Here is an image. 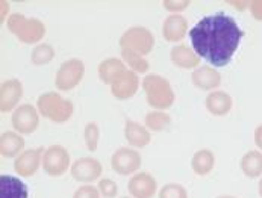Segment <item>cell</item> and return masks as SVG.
Instances as JSON below:
<instances>
[{
    "label": "cell",
    "instance_id": "1",
    "mask_svg": "<svg viewBox=\"0 0 262 198\" xmlns=\"http://www.w3.org/2000/svg\"><path fill=\"white\" fill-rule=\"evenodd\" d=\"M241 38L243 31L238 23L223 12L203 17L189 31L194 52L212 67H226L236 53Z\"/></svg>",
    "mask_w": 262,
    "mask_h": 198
},
{
    "label": "cell",
    "instance_id": "2",
    "mask_svg": "<svg viewBox=\"0 0 262 198\" xmlns=\"http://www.w3.org/2000/svg\"><path fill=\"white\" fill-rule=\"evenodd\" d=\"M143 89L146 92V98L155 111H165L174 103V91L170 82L161 75H147L143 79Z\"/></svg>",
    "mask_w": 262,
    "mask_h": 198
},
{
    "label": "cell",
    "instance_id": "3",
    "mask_svg": "<svg viewBox=\"0 0 262 198\" xmlns=\"http://www.w3.org/2000/svg\"><path fill=\"white\" fill-rule=\"evenodd\" d=\"M37 109L39 115L50 119L52 122L62 124L72 118L75 106L70 100L64 98L59 92L50 91L39 95L37 100Z\"/></svg>",
    "mask_w": 262,
    "mask_h": 198
},
{
    "label": "cell",
    "instance_id": "4",
    "mask_svg": "<svg viewBox=\"0 0 262 198\" xmlns=\"http://www.w3.org/2000/svg\"><path fill=\"white\" fill-rule=\"evenodd\" d=\"M8 29L23 44H37L46 37V26L38 18H26L23 14H12L8 18Z\"/></svg>",
    "mask_w": 262,
    "mask_h": 198
},
{
    "label": "cell",
    "instance_id": "5",
    "mask_svg": "<svg viewBox=\"0 0 262 198\" xmlns=\"http://www.w3.org/2000/svg\"><path fill=\"white\" fill-rule=\"evenodd\" d=\"M121 50L135 52L138 55H149L155 47V37L144 26H132L120 37Z\"/></svg>",
    "mask_w": 262,
    "mask_h": 198
},
{
    "label": "cell",
    "instance_id": "6",
    "mask_svg": "<svg viewBox=\"0 0 262 198\" xmlns=\"http://www.w3.org/2000/svg\"><path fill=\"white\" fill-rule=\"evenodd\" d=\"M83 76H85L83 61L73 58V59L66 61L59 67V70L55 76V85L59 91H70L82 82Z\"/></svg>",
    "mask_w": 262,
    "mask_h": 198
},
{
    "label": "cell",
    "instance_id": "7",
    "mask_svg": "<svg viewBox=\"0 0 262 198\" xmlns=\"http://www.w3.org/2000/svg\"><path fill=\"white\" fill-rule=\"evenodd\" d=\"M70 168V155L62 145H50L42 156V169L52 176L59 177Z\"/></svg>",
    "mask_w": 262,
    "mask_h": 198
},
{
    "label": "cell",
    "instance_id": "8",
    "mask_svg": "<svg viewBox=\"0 0 262 198\" xmlns=\"http://www.w3.org/2000/svg\"><path fill=\"white\" fill-rule=\"evenodd\" d=\"M141 155L127 147H121L117 152H114L111 156V168L120 176H132L137 174V171L141 166Z\"/></svg>",
    "mask_w": 262,
    "mask_h": 198
},
{
    "label": "cell",
    "instance_id": "9",
    "mask_svg": "<svg viewBox=\"0 0 262 198\" xmlns=\"http://www.w3.org/2000/svg\"><path fill=\"white\" fill-rule=\"evenodd\" d=\"M12 127L20 135H31L39 126V112L32 105H20L11 117Z\"/></svg>",
    "mask_w": 262,
    "mask_h": 198
},
{
    "label": "cell",
    "instance_id": "10",
    "mask_svg": "<svg viewBox=\"0 0 262 198\" xmlns=\"http://www.w3.org/2000/svg\"><path fill=\"white\" fill-rule=\"evenodd\" d=\"M102 163L94 158H80L72 163L70 172L73 179L82 183H91L102 176Z\"/></svg>",
    "mask_w": 262,
    "mask_h": 198
},
{
    "label": "cell",
    "instance_id": "11",
    "mask_svg": "<svg viewBox=\"0 0 262 198\" xmlns=\"http://www.w3.org/2000/svg\"><path fill=\"white\" fill-rule=\"evenodd\" d=\"M44 152L46 150L42 147L25 150L18 158H15L14 171L18 176H21V177H32V176H35L37 171L39 169V166H41Z\"/></svg>",
    "mask_w": 262,
    "mask_h": 198
},
{
    "label": "cell",
    "instance_id": "12",
    "mask_svg": "<svg viewBox=\"0 0 262 198\" xmlns=\"http://www.w3.org/2000/svg\"><path fill=\"white\" fill-rule=\"evenodd\" d=\"M23 97V85L18 79H8L0 85V111L14 112Z\"/></svg>",
    "mask_w": 262,
    "mask_h": 198
},
{
    "label": "cell",
    "instance_id": "13",
    "mask_svg": "<svg viewBox=\"0 0 262 198\" xmlns=\"http://www.w3.org/2000/svg\"><path fill=\"white\" fill-rule=\"evenodd\" d=\"M140 88V78L132 70H126L111 85V94L118 100L132 98Z\"/></svg>",
    "mask_w": 262,
    "mask_h": 198
},
{
    "label": "cell",
    "instance_id": "14",
    "mask_svg": "<svg viewBox=\"0 0 262 198\" xmlns=\"http://www.w3.org/2000/svg\"><path fill=\"white\" fill-rule=\"evenodd\" d=\"M156 188V180L149 172H137L127 183V189L132 198H153Z\"/></svg>",
    "mask_w": 262,
    "mask_h": 198
},
{
    "label": "cell",
    "instance_id": "15",
    "mask_svg": "<svg viewBox=\"0 0 262 198\" xmlns=\"http://www.w3.org/2000/svg\"><path fill=\"white\" fill-rule=\"evenodd\" d=\"M188 21L181 14H171L162 24V37L168 42H181L187 37Z\"/></svg>",
    "mask_w": 262,
    "mask_h": 198
},
{
    "label": "cell",
    "instance_id": "16",
    "mask_svg": "<svg viewBox=\"0 0 262 198\" xmlns=\"http://www.w3.org/2000/svg\"><path fill=\"white\" fill-rule=\"evenodd\" d=\"M191 80L194 83L195 88L202 89V91H214L220 86L222 83V75L219 73L217 68L211 67V65H202L197 70L192 71Z\"/></svg>",
    "mask_w": 262,
    "mask_h": 198
},
{
    "label": "cell",
    "instance_id": "17",
    "mask_svg": "<svg viewBox=\"0 0 262 198\" xmlns=\"http://www.w3.org/2000/svg\"><path fill=\"white\" fill-rule=\"evenodd\" d=\"M170 59L176 67L182 70H197L200 64L199 55L194 52V48L188 47L185 44L174 45L170 52Z\"/></svg>",
    "mask_w": 262,
    "mask_h": 198
},
{
    "label": "cell",
    "instance_id": "18",
    "mask_svg": "<svg viewBox=\"0 0 262 198\" xmlns=\"http://www.w3.org/2000/svg\"><path fill=\"white\" fill-rule=\"evenodd\" d=\"M25 139L15 130H6L0 136V155L3 158H18L25 150Z\"/></svg>",
    "mask_w": 262,
    "mask_h": 198
},
{
    "label": "cell",
    "instance_id": "19",
    "mask_svg": "<svg viewBox=\"0 0 262 198\" xmlns=\"http://www.w3.org/2000/svg\"><path fill=\"white\" fill-rule=\"evenodd\" d=\"M124 138L135 148L147 147L150 141H151V135H150L149 129L141 126L137 121H132V119H127L126 124H124Z\"/></svg>",
    "mask_w": 262,
    "mask_h": 198
},
{
    "label": "cell",
    "instance_id": "20",
    "mask_svg": "<svg viewBox=\"0 0 262 198\" xmlns=\"http://www.w3.org/2000/svg\"><path fill=\"white\" fill-rule=\"evenodd\" d=\"M205 105H206V109L209 114H212L215 117H225L230 112V109L233 106V100L225 91H212L208 94Z\"/></svg>",
    "mask_w": 262,
    "mask_h": 198
},
{
    "label": "cell",
    "instance_id": "21",
    "mask_svg": "<svg viewBox=\"0 0 262 198\" xmlns=\"http://www.w3.org/2000/svg\"><path fill=\"white\" fill-rule=\"evenodd\" d=\"M28 186L14 176H0V198H28Z\"/></svg>",
    "mask_w": 262,
    "mask_h": 198
},
{
    "label": "cell",
    "instance_id": "22",
    "mask_svg": "<svg viewBox=\"0 0 262 198\" xmlns=\"http://www.w3.org/2000/svg\"><path fill=\"white\" fill-rule=\"evenodd\" d=\"M126 64L123 62V59L118 58H108L105 61H102L99 64V78L103 83L106 85H113V82L120 75H123L126 71Z\"/></svg>",
    "mask_w": 262,
    "mask_h": 198
},
{
    "label": "cell",
    "instance_id": "23",
    "mask_svg": "<svg viewBox=\"0 0 262 198\" xmlns=\"http://www.w3.org/2000/svg\"><path fill=\"white\" fill-rule=\"evenodd\" d=\"M215 166V156L211 150L202 148L194 153L191 159V168L197 176H208Z\"/></svg>",
    "mask_w": 262,
    "mask_h": 198
},
{
    "label": "cell",
    "instance_id": "24",
    "mask_svg": "<svg viewBox=\"0 0 262 198\" xmlns=\"http://www.w3.org/2000/svg\"><path fill=\"white\" fill-rule=\"evenodd\" d=\"M241 171L244 176L250 179H256L262 176V152L259 150H250L247 152L239 162Z\"/></svg>",
    "mask_w": 262,
    "mask_h": 198
},
{
    "label": "cell",
    "instance_id": "25",
    "mask_svg": "<svg viewBox=\"0 0 262 198\" xmlns=\"http://www.w3.org/2000/svg\"><path fill=\"white\" fill-rule=\"evenodd\" d=\"M121 58H123V62L127 64L129 70H132L137 75L147 73L150 70L149 61L143 55H138L135 52H129V50H121Z\"/></svg>",
    "mask_w": 262,
    "mask_h": 198
},
{
    "label": "cell",
    "instance_id": "26",
    "mask_svg": "<svg viewBox=\"0 0 262 198\" xmlns=\"http://www.w3.org/2000/svg\"><path fill=\"white\" fill-rule=\"evenodd\" d=\"M146 127L151 132H161L164 129H167L171 122V118L168 114H165L164 111H151L146 115Z\"/></svg>",
    "mask_w": 262,
    "mask_h": 198
},
{
    "label": "cell",
    "instance_id": "27",
    "mask_svg": "<svg viewBox=\"0 0 262 198\" xmlns=\"http://www.w3.org/2000/svg\"><path fill=\"white\" fill-rule=\"evenodd\" d=\"M53 58H55V48L50 44H46V42L38 44L37 47L32 50V55H31V61L37 67L47 65Z\"/></svg>",
    "mask_w": 262,
    "mask_h": 198
},
{
    "label": "cell",
    "instance_id": "28",
    "mask_svg": "<svg viewBox=\"0 0 262 198\" xmlns=\"http://www.w3.org/2000/svg\"><path fill=\"white\" fill-rule=\"evenodd\" d=\"M83 138H85L86 148L90 152H96L99 147V139H100V129H99L97 122H88L85 126Z\"/></svg>",
    "mask_w": 262,
    "mask_h": 198
},
{
    "label": "cell",
    "instance_id": "29",
    "mask_svg": "<svg viewBox=\"0 0 262 198\" xmlns=\"http://www.w3.org/2000/svg\"><path fill=\"white\" fill-rule=\"evenodd\" d=\"M159 198H188V192L179 183H167L161 188Z\"/></svg>",
    "mask_w": 262,
    "mask_h": 198
},
{
    "label": "cell",
    "instance_id": "30",
    "mask_svg": "<svg viewBox=\"0 0 262 198\" xmlns=\"http://www.w3.org/2000/svg\"><path fill=\"white\" fill-rule=\"evenodd\" d=\"M97 188H99V192H100V195L103 198H115V195L118 194V186L111 179L99 180Z\"/></svg>",
    "mask_w": 262,
    "mask_h": 198
},
{
    "label": "cell",
    "instance_id": "31",
    "mask_svg": "<svg viewBox=\"0 0 262 198\" xmlns=\"http://www.w3.org/2000/svg\"><path fill=\"white\" fill-rule=\"evenodd\" d=\"M73 198H100V192L97 186L93 185H83L79 189H76Z\"/></svg>",
    "mask_w": 262,
    "mask_h": 198
},
{
    "label": "cell",
    "instance_id": "32",
    "mask_svg": "<svg viewBox=\"0 0 262 198\" xmlns=\"http://www.w3.org/2000/svg\"><path fill=\"white\" fill-rule=\"evenodd\" d=\"M162 5L171 14H179L181 11L187 9L189 6V0H164Z\"/></svg>",
    "mask_w": 262,
    "mask_h": 198
},
{
    "label": "cell",
    "instance_id": "33",
    "mask_svg": "<svg viewBox=\"0 0 262 198\" xmlns=\"http://www.w3.org/2000/svg\"><path fill=\"white\" fill-rule=\"evenodd\" d=\"M249 9L250 14L256 21H262V0H252L249 2Z\"/></svg>",
    "mask_w": 262,
    "mask_h": 198
},
{
    "label": "cell",
    "instance_id": "34",
    "mask_svg": "<svg viewBox=\"0 0 262 198\" xmlns=\"http://www.w3.org/2000/svg\"><path fill=\"white\" fill-rule=\"evenodd\" d=\"M253 138H255V144H256V147L262 150V124H259L256 129H255V135H253Z\"/></svg>",
    "mask_w": 262,
    "mask_h": 198
},
{
    "label": "cell",
    "instance_id": "35",
    "mask_svg": "<svg viewBox=\"0 0 262 198\" xmlns=\"http://www.w3.org/2000/svg\"><path fill=\"white\" fill-rule=\"evenodd\" d=\"M0 5H2V15H0L2 18H0V21L5 23V12L9 11V3H8V2H2Z\"/></svg>",
    "mask_w": 262,
    "mask_h": 198
},
{
    "label": "cell",
    "instance_id": "36",
    "mask_svg": "<svg viewBox=\"0 0 262 198\" xmlns=\"http://www.w3.org/2000/svg\"><path fill=\"white\" fill-rule=\"evenodd\" d=\"M258 192H259V195H261V198H262V177H261V180H259V188H258Z\"/></svg>",
    "mask_w": 262,
    "mask_h": 198
},
{
    "label": "cell",
    "instance_id": "37",
    "mask_svg": "<svg viewBox=\"0 0 262 198\" xmlns=\"http://www.w3.org/2000/svg\"><path fill=\"white\" fill-rule=\"evenodd\" d=\"M217 198H236V197H232V195H220V197Z\"/></svg>",
    "mask_w": 262,
    "mask_h": 198
},
{
    "label": "cell",
    "instance_id": "38",
    "mask_svg": "<svg viewBox=\"0 0 262 198\" xmlns=\"http://www.w3.org/2000/svg\"><path fill=\"white\" fill-rule=\"evenodd\" d=\"M121 198H132V197H121Z\"/></svg>",
    "mask_w": 262,
    "mask_h": 198
}]
</instances>
